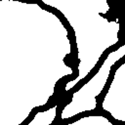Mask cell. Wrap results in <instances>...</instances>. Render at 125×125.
<instances>
[{"label": "cell", "instance_id": "obj_5", "mask_svg": "<svg viewBox=\"0 0 125 125\" xmlns=\"http://www.w3.org/2000/svg\"><path fill=\"white\" fill-rule=\"evenodd\" d=\"M67 125H114L108 118L103 115L84 116L80 119L68 123Z\"/></svg>", "mask_w": 125, "mask_h": 125}, {"label": "cell", "instance_id": "obj_3", "mask_svg": "<svg viewBox=\"0 0 125 125\" xmlns=\"http://www.w3.org/2000/svg\"><path fill=\"white\" fill-rule=\"evenodd\" d=\"M101 105L113 119L125 122V62L115 67Z\"/></svg>", "mask_w": 125, "mask_h": 125}, {"label": "cell", "instance_id": "obj_2", "mask_svg": "<svg viewBox=\"0 0 125 125\" xmlns=\"http://www.w3.org/2000/svg\"><path fill=\"white\" fill-rule=\"evenodd\" d=\"M124 58L125 43L109 52L97 72L72 94L70 102L62 109L61 119L64 120L85 111L95 110L98 105V98L106 86L113 66Z\"/></svg>", "mask_w": 125, "mask_h": 125}, {"label": "cell", "instance_id": "obj_4", "mask_svg": "<svg viewBox=\"0 0 125 125\" xmlns=\"http://www.w3.org/2000/svg\"><path fill=\"white\" fill-rule=\"evenodd\" d=\"M57 112H58L57 104L53 105L52 107L46 110L38 111L35 113V115L27 125H51L53 121L56 119Z\"/></svg>", "mask_w": 125, "mask_h": 125}, {"label": "cell", "instance_id": "obj_1", "mask_svg": "<svg viewBox=\"0 0 125 125\" xmlns=\"http://www.w3.org/2000/svg\"><path fill=\"white\" fill-rule=\"evenodd\" d=\"M64 17L74 32L78 51L77 76L64 85L69 92L97 66L104 53L119 41L120 21L107 17L108 0H40Z\"/></svg>", "mask_w": 125, "mask_h": 125}]
</instances>
